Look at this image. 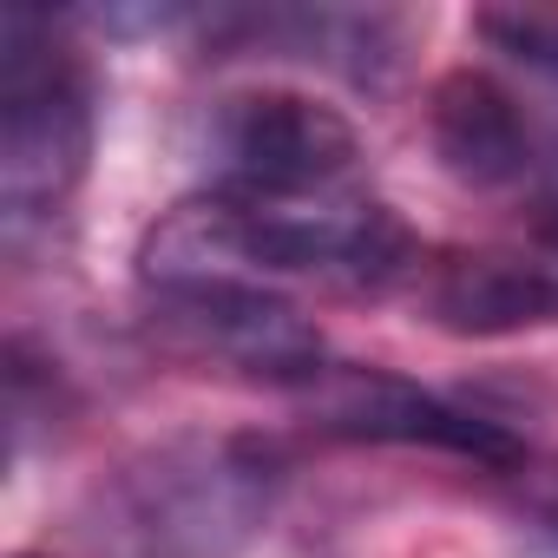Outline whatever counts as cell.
I'll list each match as a JSON object with an SVG mask.
<instances>
[{"mask_svg": "<svg viewBox=\"0 0 558 558\" xmlns=\"http://www.w3.org/2000/svg\"><path fill=\"white\" fill-rule=\"evenodd\" d=\"M93 158V80L34 8L0 14V204L14 223L53 217Z\"/></svg>", "mask_w": 558, "mask_h": 558, "instance_id": "cell-3", "label": "cell"}, {"mask_svg": "<svg viewBox=\"0 0 558 558\" xmlns=\"http://www.w3.org/2000/svg\"><path fill=\"white\" fill-rule=\"evenodd\" d=\"M21 558H34V551H21Z\"/></svg>", "mask_w": 558, "mask_h": 558, "instance_id": "cell-12", "label": "cell"}, {"mask_svg": "<svg viewBox=\"0 0 558 558\" xmlns=\"http://www.w3.org/2000/svg\"><path fill=\"white\" fill-rule=\"evenodd\" d=\"M473 34L486 47H499L519 66L558 73V0H506V8H480Z\"/></svg>", "mask_w": 558, "mask_h": 558, "instance_id": "cell-10", "label": "cell"}, {"mask_svg": "<svg viewBox=\"0 0 558 558\" xmlns=\"http://www.w3.org/2000/svg\"><path fill=\"white\" fill-rule=\"evenodd\" d=\"M283 460L256 434H171L119 460L86 532L125 558H236L276 512Z\"/></svg>", "mask_w": 558, "mask_h": 558, "instance_id": "cell-2", "label": "cell"}, {"mask_svg": "<svg viewBox=\"0 0 558 558\" xmlns=\"http://www.w3.org/2000/svg\"><path fill=\"white\" fill-rule=\"evenodd\" d=\"M545 538H551V545H558V519H545Z\"/></svg>", "mask_w": 558, "mask_h": 558, "instance_id": "cell-11", "label": "cell"}, {"mask_svg": "<svg viewBox=\"0 0 558 558\" xmlns=\"http://www.w3.org/2000/svg\"><path fill=\"white\" fill-rule=\"evenodd\" d=\"M145 290H151L145 329L191 362H217V368L296 388V395L323 375V336L263 283L191 276V283H145Z\"/></svg>", "mask_w": 558, "mask_h": 558, "instance_id": "cell-5", "label": "cell"}, {"mask_svg": "<svg viewBox=\"0 0 558 558\" xmlns=\"http://www.w3.org/2000/svg\"><path fill=\"white\" fill-rule=\"evenodd\" d=\"M414 236L388 204H269L236 191H197L171 204L145 243L138 276L145 283H191V276H316L342 290H388L395 276H414Z\"/></svg>", "mask_w": 558, "mask_h": 558, "instance_id": "cell-1", "label": "cell"}, {"mask_svg": "<svg viewBox=\"0 0 558 558\" xmlns=\"http://www.w3.org/2000/svg\"><path fill=\"white\" fill-rule=\"evenodd\" d=\"M427 138H434V158L447 178H460L473 191H532L538 217L558 210L551 145L493 73H473V66L447 73L427 99Z\"/></svg>", "mask_w": 558, "mask_h": 558, "instance_id": "cell-7", "label": "cell"}, {"mask_svg": "<svg viewBox=\"0 0 558 558\" xmlns=\"http://www.w3.org/2000/svg\"><path fill=\"white\" fill-rule=\"evenodd\" d=\"M408 27L395 14H349V8H243L210 21V47L236 53H276V60H310L355 86H381L401 60Z\"/></svg>", "mask_w": 558, "mask_h": 558, "instance_id": "cell-9", "label": "cell"}, {"mask_svg": "<svg viewBox=\"0 0 558 558\" xmlns=\"http://www.w3.org/2000/svg\"><path fill=\"white\" fill-rule=\"evenodd\" d=\"M303 395L316 408V427L336 434V440L434 447V453H460L473 466H512L519 460V440L499 421H486L473 408H453L434 388H421L408 375H388V368H336V362H323V375Z\"/></svg>", "mask_w": 558, "mask_h": 558, "instance_id": "cell-6", "label": "cell"}, {"mask_svg": "<svg viewBox=\"0 0 558 558\" xmlns=\"http://www.w3.org/2000/svg\"><path fill=\"white\" fill-rule=\"evenodd\" d=\"M210 158H217V191L316 204L355 178L362 132L310 93L256 86V93H230L210 112Z\"/></svg>", "mask_w": 558, "mask_h": 558, "instance_id": "cell-4", "label": "cell"}, {"mask_svg": "<svg viewBox=\"0 0 558 558\" xmlns=\"http://www.w3.org/2000/svg\"><path fill=\"white\" fill-rule=\"evenodd\" d=\"M414 303L434 329L466 342L538 336V329H558V269L532 256L453 250L414 269Z\"/></svg>", "mask_w": 558, "mask_h": 558, "instance_id": "cell-8", "label": "cell"}]
</instances>
